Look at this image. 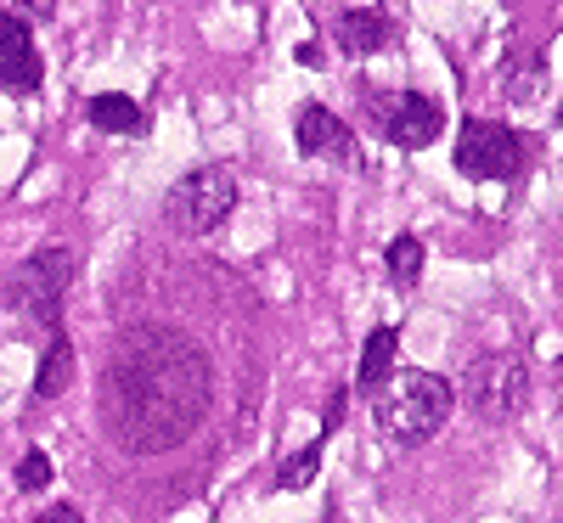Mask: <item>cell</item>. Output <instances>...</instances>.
Returning a JSON list of instances; mask_svg holds the SVG:
<instances>
[{
  "mask_svg": "<svg viewBox=\"0 0 563 523\" xmlns=\"http://www.w3.org/2000/svg\"><path fill=\"white\" fill-rule=\"evenodd\" d=\"M294 141H299V153L305 158H333V164H361V153H355V135L344 130V119L339 113H327V108H299V119H294Z\"/></svg>",
  "mask_w": 563,
  "mask_h": 523,
  "instance_id": "8",
  "label": "cell"
},
{
  "mask_svg": "<svg viewBox=\"0 0 563 523\" xmlns=\"http://www.w3.org/2000/svg\"><path fill=\"white\" fill-rule=\"evenodd\" d=\"M395 349H400L395 326H378V332H372V338H366V349H361V371H355V383H361L366 394H372V389H378L384 377L395 371Z\"/></svg>",
  "mask_w": 563,
  "mask_h": 523,
  "instance_id": "11",
  "label": "cell"
},
{
  "mask_svg": "<svg viewBox=\"0 0 563 523\" xmlns=\"http://www.w3.org/2000/svg\"><path fill=\"white\" fill-rule=\"evenodd\" d=\"M209 405V366L203 349L180 332H130L102 377V416L108 434L135 456L169 450L203 422Z\"/></svg>",
  "mask_w": 563,
  "mask_h": 523,
  "instance_id": "1",
  "label": "cell"
},
{
  "mask_svg": "<svg viewBox=\"0 0 563 523\" xmlns=\"http://www.w3.org/2000/svg\"><path fill=\"white\" fill-rule=\"evenodd\" d=\"M339 45L350 57H372L378 45H389V18L378 7H355L339 18Z\"/></svg>",
  "mask_w": 563,
  "mask_h": 523,
  "instance_id": "10",
  "label": "cell"
},
{
  "mask_svg": "<svg viewBox=\"0 0 563 523\" xmlns=\"http://www.w3.org/2000/svg\"><path fill=\"white\" fill-rule=\"evenodd\" d=\"M0 85L7 90H34L40 85V52L18 18L0 12Z\"/></svg>",
  "mask_w": 563,
  "mask_h": 523,
  "instance_id": "9",
  "label": "cell"
},
{
  "mask_svg": "<svg viewBox=\"0 0 563 523\" xmlns=\"http://www.w3.org/2000/svg\"><path fill=\"white\" fill-rule=\"evenodd\" d=\"M440 130H445V108L434 97H422V90H400L395 108L384 113V135L395 141V147H406V153L434 147Z\"/></svg>",
  "mask_w": 563,
  "mask_h": 523,
  "instance_id": "7",
  "label": "cell"
},
{
  "mask_svg": "<svg viewBox=\"0 0 563 523\" xmlns=\"http://www.w3.org/2000/svg\"><path fill=\"white\" fill-rule=\"evenodd\" d=\"M68 281H74V254L68 248H45V254L18 265L12 288H7V304L18 315H29V321H57V304L68 293Z\"/></svg>",
  "mask_w": 563,
  "mask_h": 523,
  "instance_id": "4",
  "label": "cell"
},
{
  "mask_svg": "<svg viewBox=\"0 0 563 523\" xmlns=\"http://www.w3.org/2000/svg\"><path fill=\"white\" fill-rule=\"evenodd\" d=\"M456 169L474 180H512L525 169V147L519 135L496 119H467L456 135Z\"/></svg>",
  "mask_w": 563,
  "mask_h": 523,
  "instance_id": "6",
  "label": "cell"
},
{
  "mask_svg": "<svg viewBox=\"0 0 563 523\" xmlns=\"http://www.w3.org/2000/svg\"><path fill=\"white\" fill-rule=\"evenodd\" d=\"M384 265H389L395 288H417V276H422V243H417V236H395L389 254H384Z\"/></svg>",
  "mask_w": 563,
  "mask_h": 523,
  "instance_id": "14",
  "label": "cell"
},
{
  "mask_svg": "<svg viewBox=\"0 0 563 523\" xmlns=\"http://www.w3.org/2000/svg\"><path fill=\"white\" fill-rule=\"evenodd\" d=\"M456 411V389L434 371H389L378 389H372V416H378L384 434L417 445V439H434L440 427Z\"/></svg>",
  "mask_w": 563,
  "mask_h": 523,
  "instance_id": "2",
  "label": "cell"
},
{
  "mask_svg": "<svg viewBox=\"0 0 563 523\" xmlns=\"http://www.w3.org/2000/svg\"><path fill=\"white\" fill-rule=\"evenodd\" d=\"M525 400H530V371L519 355H485L467 366V405L485 422H512Z\"/></svg>",
  "mask_w": 563,
  "mask_h": 523,
  "instance_id": "5",
  "label": "cell"
},
{
  "mask_svg": "<svg viewBox=\"0 0 563 523\" xmlns=\"http://www.w3.org/2000/svg\"><path fill=\"white\" fill-rule=\"evenodd\" d=\"M339 416H344V394H333V405H327V434L339 427Z\"/></svg>",
  "mask_w": 563,
  "mask_h": 523,
  "instance_id": "18",
  "label": "cell"
},
{
  "mask_svg": "<svg viewBox=\"0 0 563 523\" xmlns=\"http://www.w3.org/2000/svg\"><path fill=\"white\" fill-rule=\"evenodd\" d=\"M45 485H52V461H45V450H29L23 461H18V490H45Z\"/></svg>",
  "mask_w": 563,
  "mask_h": 523,
  "instance_id": "16",
  "label": "cell"
},
{
  "mask_svg": "<svg viewBox=\"0 0 563 523\" xmlns=\"http://www.w3.org/2000/svg\"><path fill=\"white\" fill-rule=\"evenodd\" d=\"M321 472V445H305V450H294L288 461H282V472H276V485L282 490H305L310 479Z\"/></svg>",
  "mask_w": 563,
  "mask_h": 523,
  "instance_id": "15",
  "label": "cell"
},
{
  "mask_svg": "<svg viewBox=\"0 0 563 523\" xmlns=\"http://www.w3.org/2000/svg\"><path fill=\"white\" fill-rule=\"evenodd\" d=\"M231 209H238V180H231V169H220V164H203L192 175H180L169 186V198H164V220L186 236H203V231L225 225Z\"/></svg>",
  "mask_w": 563,
  "mask_h": 523,
  "instance_id": "3",
  "label": "cell"
},
{
  "mask_svg": "<svg viewBox=\"0 0 563 523\" xmlns=\"http://www.w3.org/2000/svg\"><path fill=\"white\" fill-rule=\"evenodd\" d=\"M34 523H85V518H79V507H45Z\"/></svg>",
  "mask_w": 563,
  "mask_h": 523,
  "instance_id": "17",
  "label": "cell"
},
{
  "mask_svg": "<svg viewBox=\"0 0 563 523\" xmlns=\"http://www.w3.org/2000/svg\"><path fill=\"white\" fill-rule=\"evenodd\" d=\"M68 377H74V349L68 338H52V349H45V366L34 377V400H57L68 389Z\"/></svg>",
  "mask_w": 563,
  "mask_h": 523,
  "instance_id": "12",
  "label": "cell"
},
{
  "mask_svg": "<svg viewBox=\"0 0 563 523\" xmlns=\"http://www.w3.org/2000/svg\"><path fill=\"white\" fill-rule=\"evenodd\" d=\"M85 113H90V124L108 130V135H135L141 130V108L130 97H90Z\"/></svg>",
  "mask_w": 563,
  "mask_h": 523,
  "instance_id": "13",
  "label": "cell"
},
{
  "mask_svg": "<svg viewBox=\"0 0 563 523\" xmlns=\"http://www.w3.org/2000/svg\"><path fill=\"white\" fill-rule=\"evenodd\" d=\"M558 124H563V108H558Z\"/></svg>",
  "mask_w": 563,
  "mask_h": 523,
  "instance_id": "19",
  "label": "cell"
}]
</instances>
